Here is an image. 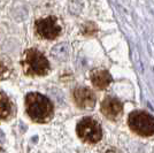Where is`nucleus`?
Wrapping results in <instances>:
<instances>
[{"label": "nucleus", "mask_w": 154, "mask_h": 153, "mask_svg": "<svg viewBox=\"0 0 154 153\" xmlns=\"http://www.w3.org/2000/svg\"><path fill=\"white\" fill-rule=\"evenodd\" d=\"M78 138L86 144H97L103 138V129L99 122L92 117L81 119L76 126Z\"/></svg>", "instance_id": "4"}, {"label": "nucleus", "mask_w": 154, "mask_h": 153, "mask_svg": "<svg viewBox=\"0 0 154 153\" xmlns=\"http://www.w3.org/2000/svg\"><path fill=\"white\" fill-rule=\"evenodd\" d=\"M13 115V105L6 93L0 91V121H6Z\"/></svg>", "instance_id": "9"}, {"label": "nucleus", "mask_w": 154, "mask_h": 153, "mask_svg": "<svg viewBox=\"0 0 154 153\" xmlns=\"http://www.w3.org/2000/svg\"><path fill=\"white\" fill-rule=\"evenodd\" d=\"M21 67L26 76H45L50 73L51 66L47 58L37 48H28L21 58Z\"/></svg>", "instance_id": "2"}, {"label": "nucleus", "mask_w": 154, "mask_h": 153, "mask_svg": "<svg viewBox=\"0 0 154 153\" xmlns=\"http://www.w3.org/2000/svg\"><path fill=\"white\" fill-rule=\"evenodd\" d=\"M26 111L31 121L42 124L50 122L54 115L53 102L38 92H30L26 95Z\"/></svg>", "instance_id": "1"}, {"label": "nucleus", "mask_w": 154, "mask_h": 153, "mask_svg": "<svg viewBox=\"0 0 154 153\" xmlns=\"http://www.w3.org/2000/svg\"><path fill=\"white\" fill-rule=\"evenodd\" d=\"M91 82L93 86L99 90H103L108 86L112 82V76L107 70L103 69H96L91 71Z\"/></svg>", "instance_id": "8"}, {"label": "nucleus", "mask_w": 154, "mask_h": 153, "mask_svg": "<svg viewBox=\"0 0 154 153\" xmlns=\"http://www.w3.org/2000/svg\"><path fill=\"white\" fill-rule=\"evenodd\" d=\"M101 113L108 120L115 121L116 119L122 114L123 105L117 98L114 97H106L101 102Z\"/></svg>", "instance_id": "7"}, {"label": "nucleus", "mask_w": 154, "mask_h": 153, "mask_svg": "<svg viewBox=\"0 0 154 153\" xmlns=\"http://www.w3.org/2000/svg\"><path fill=\"white\" fill-rule=\"evenodd\" d=\"M72 99L75 105L81 109H92L96 106L97 102L94 92L85 86H79L74 90Z\"/></svg>", "instance_id": "6"}, {"label": "nucleus", "mask_w": 154, "mask_h": 153, "mask_svg": "<svg viewBox=\"0 0 154 153\" xmlns=\"http://www.w3.org/2000/svg\"><path fill=\"white\" fill-rule=\"evenodd\" d=\"M9 68L7 67V64H5L4 62H0V80L1 78H6L9 76Z\"/></svg>", "instance_id": "10"}, {"label": "nucleus", "mask_w": 154, "mask_h": 153, "mask_svg": "<svg viewBox=\"0 0 154 153\" xmlns=\"http://www.w3.org/2000/svg\"><path fill=\"white\" fill-rule=\"evenodd\" d=\"M128 124L131 131L141 137L154 135V117L145 111H134L129 114Z\"/></svg>", "instance_id": "3"}, {"label": "nucleus", "mask_w": 154, "mask_h": 153, "mask_svg": "<svg viewBox=\"0 0 154 153\" xmlns=\"http://www.w3.org/2000/svg\"><path fill=\"white\" fill-rule=\"evenodd\" d=\"M35 29H36V33L39 37L46 40L55 39L61 32V27L55 16H46V17L37 20Z\"/></svg>", "instance_id": "5"}]
</instances>
